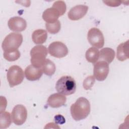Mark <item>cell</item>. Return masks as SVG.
Masks as SVG:
<instances>
[{
  "mask_svg": "<svg viewBox=\"0 0 129 129\" xmlns=\"http://www.w3.org/2000/svg\"><path fill=\"white\" fill-rule=\"evenodd\" d=\"M90 104L84 97L79 98L70 107V112L73 119L79 121L86 118L90 112Z\"/></svg>",
  "mask_w": 129,
  "mask_h": 129,
  "instance_id": "cell-1",
  "label": "cell"
},
{
  "mask_svg": "<svg viewBox=\"0 0 129 129\" xmlns=\"http://www.w3.org/2000/svg\"><path fill=\"white\" fill-rule=\"evenodd\" d=\"M55 89L57 92L64 95H70L74 94L76 90V83L72 77L62 76L56 83Z\"/></svg>",
  "mask_w": 129,
  "mask_h": 129,
  "instance_id": "cell-2",
  "label": "cell"
},
{
  "mask_svg": "<svg viewBox=\"0 0 129 129\" xmlns=\"http://www.w3.org/2000/svg\"><path fill=\"white\" fill-rule=\"evenodd\" d=\"M47 53L46 47L42 45H37L34 46L30 51V60L32 65L41 68L46 60Z\"/></svg>",
  "mask_w": 129,
  "mask_h": 129,
  "instance_id": "cell-3",
  "label": "cell"
},
{
  "mask_svg": "<svg viewBox=\"0 0 129 129\" xmlns=\"http://www.w3.org/2000/svg\"><path fill=\"white\" fill-rule=\"evenodd\" d=\"M23 42V36L21 33L12 32L8 34L4 39L2 47L4 51L17 49Z\"/></svg>",
  "mask_w": 129,
  "mask_h": 129,
  "instance_id": "cell-4",
  "label": "cell"
},
{
  "mask_svg": "<svg viewBox=\"0 0 129 129\" xmlns=\"http://www.w3.org/2000/svg\"><path fill=\"white\" fill-rule=\"evenodd\" d=\"M7 77L10 86L13 87L20 84L23 82L24 74L21 67L14 65L9 69Z\"/></svg>",
  "mask_w": 129,
  "mask_h": 129,
  "instance_id": "cell-5",
  "label": "cell"
},
{
  "mask_svg": "<svg viewBox=\"0 0 129 129\" xmlns=\"http://www.w3.org/2000/svg\"><path fill=\"white\" fill-rule=\"evenodd\" d=\"M87 39L90 44L96 48H101L104 46V38L103 33L97 28H92L89 30Z\"/></svg>",
  "mask_w": 129,
  "mask_h": 129,
  "instance_id": "cell-6",
  "label": "cell"
},
{
  "mask_svg": "<svg viewBox=\"0 0 129 129\" xmlns=\"http://www.w3.org/2000/svg\"><path fill=\"white\" fill-rule=\"evenodd\" d=\"M12 121L17 125L23 124L27 118V110L23 105L18 104L16 105L11 113Z\"/></svg>",
  "mask_w": 129,
  "mask_h": 129,
  "instance_id": "cell-7",
  "label": "cell"
},
{
  "mask_svg": "<svg viewBox=\"0 0 129 129\" xmlns=\"http://www.w3.org/2000/svg\"><path fill=\"white\" fill-rule=\"evenodd\" d=\"M109 64L105 61L100 60L94 64L93 74L94 78L99 81L106 79L109 73Z\"/></svg>",
  "mask_w": 129,
  "mask_h": 129,
  "instance_id": "cell-8",
  "label": "cell"
},
{
  "mask_svg": "<svg viewBox=\"0 0 129 129\" xmlns=\"http://www.w3.org/2000/svg\"><path fill=\"white\" fill-rule=\"evenodd\" d=\"M48 50L51 55L56 58L63 57L68 54L69 52L67 46L60 41H54L50 43Z\"/></svg>",
  "mask_w": 129,
  "mask_h": 129,
  "instance_id": "cell-9",
  "label": "cell"
},
{
  "mask_svg": "<svg viewBox=\"0 0 129 129\" xmlns=\"http://www.w3.org/2000/svg\"><path fill=\"white\" fill-rule=\"evenodd\" d=\"M88 10V7L86 5L76 6L69 11L68 14V18L73 21H76L81 19L85 16Z\"/></svg>",
  "mask_w": 129,
  "mask_h": 129,
  "instance_id": "cell-10",
  "label": "cell"
},
{
  "mask_svg": "<svg viewBox=\"0 0 129 129\" xmlns=\"http://www.w3.org/2000/svg\"><path fill=\"white\" fill-rule=\"evenodd\" d=\"M8 25L12 31L20 32L25 30L27 27V22L25 19L20 17H14L9 19Z\"/></svg>",
  "mask_w": 129,
  "mask_h": 129,
  "instance_id": "cell-11",
  "label": "cell"
},
{
  "mask_svg": "<svg viewBox=\"0 0 129 129\" xmlns=\"http://www.w3.org/2000/svg\"><path fill=\"white\" fill-rule=\"evenodd\" d=\"M43 73L41 68L35 67L32 64L27 66L25 70V75L26 79L31 81L39 80Z\"/></svg>",
  "mask_w": 129,
  "mask_h": 129,
  "instance_id": "cell-12",
  "label": "cell"
},
{
  "mask_svg": "<svg viewBox=\"0 0 129 129\" xmlns=\"http://www.w3.org/2000/svg\"><path fill=\"white\" fill-rule=\"evenodd\" d=\"M66 97L60 93L51 94L47 99L48 105L52 108H58L63 106L66 102Z\"/></svg>",
  "mask_w": 129,
  "mask_h": 129,
  "instance_id": "cell-13",
  "label": "cell"
},
{
  "mask_svg": "<svg viewBox=\"0 0 129 129\" xmlns=\"http://www.w3.org/2000/svg\"><path fill=\"white\" fill-rule=\"evenodd\" d=\"M60 16L58 11L53 8L46 9L42 14L43 19L48 23H53L57 21Z\"/></svg>",
  "mask_w": 129,
  "mask_h": 129,
  "instance_id": "cell-14",
  "label": "cell"
},
{
  "mask_svg": "<svg viewBox=\"0 0 129 129\" xmlns=\"http://www.w3.org/2000/svg\"><path fill=\"white\" fill-rule=\"evenodd\" d=\"M128 40L120 43L117 48L116 57L119 61H124L128 58Z\"/></svg>",
  "mask_w": 129,
  "mask_h": 129,
  "instance_id": "cell-15",
  "label": "cell"
},
{
  "mask_svg": "<svg viewBox=\"0 0 129 129\" xmlns=\"http://www.w3.org/2000/svg\"><path fill=\"white\" fill-rule=\"evenodd\" d=\"M115 57L114 50L109 47L102 48L99 51V60L105 61L108 63H111Z\"/></svg>",
  "mask_w": 129,
  "mask_h": 129,
  "instance_id": "cell-16",
  "label": "cell"
},
{
  "mask_svg": "<svg viewBox=\"0 0 129 129\" xmlns=\"http://www.w3.org/2000/svg\"><path fill=\"white\" fill-rule=\"evenodd\" d=\"M47 38V33L46 30L43 29H37L35 30L32 34V39L36 44L44 43Z\"/></svg>",
  "mask_w": 129,
  "mask_h": 129,
  "instance_id": "cell-17",
  "label": "cell"
},
{
  "mask_svg": "<svg viewBox=\"0 0 129 129\" xmlns=\"http://www.w3.org/2000/svg\"><path fill=\"white\" fill-rule=\"evenodd\" d=\"M85 57L88 62L95 63L99 58V51L97 48L91 47L86 51Z\"/></svg>",
  "mask_w": 129,
  "mask_h": 129,
  "instance_id": "cell-18",
  "label": "cell"
},
{
  "mask_svg": "<svg viewBox=\"0 0 129 129\" xmlns=\"http://www.w3.org/2000/svg\"><path fill=\"white\" fill-rule=\"evenodd\" d=\"M41 69L43 73L49 76L53 75L56 70L55 64L49 59H46Z\"/></svg>",
  "mask_w": 129,
  "mask_h": 129,
  "instance_id": "cell-19",
  "label": "cell"
},
{
  "mask_svg": "<svg viewBox=\"0 0 129 129\" xmlns=\"http://www.w3.org/2000/svg\"><path fill=\"white\" fill-rule=\"evenodd\" d=\"M12 118L9 112L3 111L1 112L0 128H6L9 127L12 122Z\"/></svg>",
  "mask_w": 129,
  "mask_h": 129,
  "instance_id": "cell-20",
  "label": "cell"
},
{
  "mask_svg": "<svg viewBox=\"0 0 129 129\" xmlns=\"http://www.w3.org/2000/svg\"><path fill=\"white\" fill-rule=\"evenodd\" d=\"M4 57L9 61H14L19 58L20 57V52L17 49L8 50L4 51Z\"/></svg>",
  "mask_w": 129,
  "mask_h": 129,
  "instance_id": "cell-21",
  "label": "cell"
},
{
  "mask_svg": "<svg viewBox=\"0 0 129 129\" xmlns=\"http://www.w3.org/2000/svg\"><path fill=\"white\" fill-rule=\"evenodd\" d=\"M45 27L47 31L50 34L57 33L60 30V23L59 20H57L53 23H46Z\"/></svg>",
  "mask_w": 129,
  "mask_h": 129,
  "instance_id": "cell-22",
  "label": "cell"
},
{
  "mask_svg": "<svg viewBox=\"0 0 129 129\" xmlns=\"http://www.w3.org/2000/svg\"><path fill=\"white\" fill-rule=\"evenodd\" d=\"M52 8H55L58 11L60 16L65 13L67 9L66 5L63 1H55L53 4Z\"/></svg>",
  "mask_w": 129,
  "mask_h": 129,
  "instance_id": "cell-23",
  "label": "cell"
},
{
  "mask_svg": "<svg viewBox=\"0 0 129 129\" xmlns=\"http://www.w3.org/2000/svg\"><path fill=\"white\" fill-rule=\"evenodd\" d=\"M95 83V78L93 76H88L83 81V87L85 90L90 89Z\"/></svg>",
  "mask_w": 129,
  "mask_h": 129,
  "instance_id": "cell-24",
  "label": "cell"
},
{
  "mask_svg": "<svg viewBox=\"0 0 129 129\" xmlns=\"http://www.w3.org/2000/svg\"><path fill=\"white\" fill-rule=\"evenodd\" d=\"M103 3L107 6L110 7H117L119 6L121 3V1H104Z\"/></svg>",
  "mask_w": 129,
  "mask_h": 129,
  "instance_id": "cell-25",
  "label": "cell"
},
{
  "mask_svg": "<svg viewBox=\"0 0 129 129\" xmlns=\"http://www.w3.org/2000/svg\"><path fill=\"white\" fill-rule=\"evenodd\" d=\"M54 120L56 123L59 124H62L65 122V119L63 116L59 114L55 115L54 116Z\"/></svg>",
  "mask_w": 129,
  "mask_h": 129,
  "instance_id": "cell-26",
  "label": "cell"
}]
</instances>
